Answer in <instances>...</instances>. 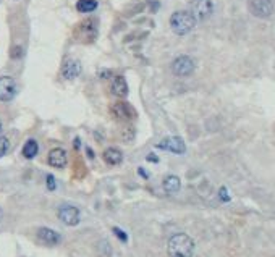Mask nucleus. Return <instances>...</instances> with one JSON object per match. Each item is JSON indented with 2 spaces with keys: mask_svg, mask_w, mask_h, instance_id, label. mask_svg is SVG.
Listing matches in <instances>:
<instances>
[{
  "mask_svg": "<svg viewBox=\"0 0 275 257\" xmlns=\"http://www.w3.org/2000/svg\"><path fill=\"white\" fill-rule=\"evenodd\" d=\"M167 253L170 257H193L194 241L186 233H176L169 239Z\"/></svg>",
  "mask_w": 275,
  "mask_h": 257,
  "instance_id": "obj_1",
  "label": "nucleus"
},
{
  "mask_svg": "<svg viewBox=\"0 0 275 257\" xmlns=\"http://www.w3.org/2000/svg\"><path fill=\"white\" fill-rule=\"evenodd\" d=\"M196 20L193 15L190 13V10H180V12H175L172 17H170V28L175 34L178 36H185L191 33L196 26Z\"/></svg>",
  "mask_w": 275,
  "mask_h": 257,
  "instance_id": "obj_2",
  "label": "nucleus"
},
{
  "mask_svg": "<svg viewBox=\"0 0 275 257\" xmlns=\"http://www.w3.org/2000/svg\"><path fill=\"white\" fill-rule=\"evenodd\" d=\"M214 12V3L212 0H191L190 13L193 15L196 21H206Z\"/></svg>",
  "mask_w": 275,
  "mask_h": 257,
  "instance_id": "obj_3",
  "label": "nucleus"
},
{
  "mask_svg": "<svg viewBox=\"0 0 275 257\" xmlns=\"http://www.w3.org/2000/svg\"><path fill=\"white\" fill-rule=\"evenodd\" d=\"M172 73L175 76H180V78H185V76H190L193 75V71L196 68L194 65V60L188 57V55H180V57H176L172 61Z\"/></svg>",
  "mask_w": 275,
  "mask_h": 257,
  "instance_id": "obj_4",
  "label": "nucleus"
},
{
  "mask_svg": "<svg viewBox=\"0 0 275 257\" xmlns=\"http://www.w3.org/2000/svg\"><path fill=\"white\" fill-rule=\"evenodd\" d=\"M250 12L257 18H269L274 13V0H250Z\"/></svg>",
  "mask_w": 275,
  "mask_h": 257,
  "instance_id": "obj_5",
  "label": "nucleus"
},
{
  "mask_svg": "<svg viewBox=\"0 0 275 257\" xmlns=\"http://www.w3.org/2000/svg\"><path fill=\"white\" fill-rule=\"evenodd\" d=\"M57 214H59V218L62 220V222H63L65 225H68V227H76L81 220L80 209L75 207V205H70V204L62 205Z\"/></svg>",
  "mask_w": 275,
  "mask_h": 257,
  "instance_id": "obj_6",
  "label": "nucleus"
},
{
  "mask_svg": "<svg viewBox=\"0 0 275 257\" xmlns=\"http://www.w3.org/2000/svg\"><path fill=\"white\" fill-rule=\"evenodd\" d=\"M17 81L12 76H0V102H10L17 96Z\"/></svg>",
  "mask_w": 275,
  "mask_h": 257,
  "instance_id": "obj_7",
  "label": "nucleus"
},
{
  "mask_svg": "<svg viewBox=\"0 0 275 257\" xmlns=\"http://www.w3.org/2000/svg\"><path fill=\"white\" fill-rule=\"evenodd\" d=\"M159 149H162V151H169V152H173V154H185L186 151V146H185V141L181 139L180 136H169L162 139L157 144Z\"/></svg>",
  "mask_w": 275,
  "mask_h": 257,
  "instance_id": "obj_8",
  "label": "nucleus"
},
{
  "mask_svg": "<svg viewBox=\"0 0 275 257\" xmlns=\"http://www.w3.org/2000/svg\"><path fill=\"white\" fill-rule=\"evenodd\" d=\"M110 112L112 115L118 118V120H123V121H128V120H133L134 117H136V112L129 104L127 102H117V104H113L110 107Z\"/></svg>",
  "mask_w": 275,
  "mask_h": 257,
  "instance_id": "obj_9",
  "label": "nucleus"
},
{
  "mask_svg": "<svg viewBox=\"0 0 275 257\" xmlns=\"http://www.w3.org/2000/svg\"><path fill=\"white\" fill-rule=\"evenodd\" d=\"M81 70H83V66H81L80 60L66 59L63 61V65H62V76H63L65 79L71 81V79H75L81 75Z\"/></svg>",
  "mask_w": 275,
  "mask_h": 257,
  "instance_id": "obj_10",
  "label": "nucleus"
},
{
  "mask_svg": "<svg viewBox=\"0 0 275 257\" xmlns=\"http://www.w3.org/2000/svg\"><path fill=\"white\" fill-rule=\"evenodd\" d=\"M38 239L45 246H57L62 243V235L57 233L55 230H50V228H39Z\"/></svg>",
  "mask_w": 275,
  "mask_h": 257,
  "instance_id": "obj_11",
  "label": "nucleus"
},
{
  "mask_svg": "<svg viewBox=\"0 0 275 257\" xmlns=\"http://www.w3.org/2000/svg\"><path fill=\"white\" fill-rule=\"evenodd\" d=\"M96 34H97V28L92 20L81 23L80 26H78V38H80L83 42H91V40H94Z\"/></svg>",
  "mask_w": 275,
  "mask_h": 257,
  "instance_id": "obj_12",
  "label": "nucleus"
},
{
  "mask_svg": "<svg viewBox=\"0 0 275 257\" xmlns=\"http://www.w3.org/2000/svg\"><path fill=\"white\" fill-rule=\"evenodd\" d=\"M47 162H49V165L54 168H63L66 165V162H68V156H66V152L63 149L55 147L49 152Z\"/></svg>",
  "mask_w": 275,
  "mask_h": 257,
  "instance_id": "obj_13",
  "label": "nucleus"
},
{
  "mask_svg": "<svg viewBox=\"0 0 275 257\" xmlns=\"http://www.w3.org/2000/svg\"><path fill=\"white\" fill-rule=\"evenodd\" d=\"M110 91L113 96L117 97H127L128 96V84L123 76H115V78L112 79V84H110Z\"/></svg>",
  "mask_w": 275,
  "mask_h": 257,
  "instance_id": "obj_14",
  "label": "nucleus"
},
{
  "mask_svg": "<svg viewBox=\"0 0 275 257\" xmlns=\"http://www.w3.org/2000/svg\"><path fill=\"white\" fill-rule=\"evenodd\" d=\"M104 160L112 167L120 165V163L123 162V154H122L120 149L108 147V149H106V152H104Z\"/></svg>",
  "mask_w": 275,
  "mask_h": 257,
  "instance_id": "obj_15",
  "label": "nucleus"
},
{
  "mask_svg": "<svg viewBox=\"0 0 275 257\" xmlns=\"http://www.w3.org/2000/svg\"><path fill=\"white\" fill-rule=\"evenodd\" d=\"M162 188H164V191L167 193V194H175V193H178L180 188H181L180 178L175 177V175H169V177L164 178Z\"/></svg>",
  "mask_w": 275,
  "mask_h": 257,
  "instance_id": "obj_16",
  "label": "nucleus"
},
{
  "mask_svg": "<svg viewBox=\"0 0 275 257\" xmlns=\"http://www.w3.org/2000/svg\"><path fill=\"white\" fill-rule=\"evenodd\" d=\"M38 152H39V144L36 139H28L24 142V146H23V157L24 158L31 160V158H34L38 156Z\"/></svg>",
  "mask_w": 275,
  "mask_h": 257,
  "instance_id": "obj_17",
  "label": "nucleus"
},
{
  "mask_svg": "<svg viewBox=\"0 0 275 257\" xmlns=\"http://www.w3.org/2000/svg\"><path fill=\"white\" fill-rule=\"evenodd\" d=\"M97 8L96 0H78L76 2V10L80 13H91Z\"/></svg>",
  "mask_w": 275,
  "mask_h": 257,
  "instance_id": "obj_18",
  "label": "nucleus"
},
{
  "mask_svg": "<svg viewBox=\"0 0 275 257\" xmlns=\"http://www.w3.org/2000/svg\"><path fill=\"white\" fill-rule=\"evenodd\" d=\"M96 249H97V254H99L101 257H110L112 256V246L107 239H101L99 243H97Z\"/></svg>",
  "mask_w": 275,
  "mask_h": 257,
  "instance_id": "obj_19",
  "label": "nucleus"
},
{
  "mask_svg": "<svg viewBox=\"0 0 275 257\" xmlns=\"http://www.w3.org/2000/svg\"><path fill=\"white\" fill-rule=\"evenodd\" d=\"M8 149H10V141L7 138L0 136V157H3L8 152Z\"/></svg>",
  "mask_w": 275,
  "mask_h": 257,
  "instance_id": "obj_20",
  "label": "nucleus"
},
{
  "mask_svg": "<svg viewBox=\"0 0 275 257\" xmlns=\"http://www.w3.org/2000/svg\"><path fill=\"white\" fill-rule=\"evenodd\" d=\"M113 233L117 235V238L120 239L122 243H127V241H128V235H127L123 230H120V228H113Z\"/></svg>",
  "mask_w": 275,
  "mask_h": 257,
  "instance_id": "obj_21",
  "label": "nucleus"
},
{
  "mask_svg": "<svg viewBox=\"0 0 275 257\" xmlns=\"http://www.w3.org/2000/svg\"><path fill=\"white\" fill-rule=\"evenodd\" d=\"M47 189H50V191H54V189L57 188V183H55V178L52 177V175H47Z\"/></svg>",
  "mask_w": 275,
  "mask_h": 257,
  "instance_id": "obj_22",
  "label": "nucleus"
},
{
  "mask_svg": "<svg viewBox=\"0 0 275 257\" xmlns=\"http://www.w3.org/2000/svg\"><path fill=\"white\" fill-rule=\"evenodd\" d=\"M220 199L224 200V202H228V200H230V196H228V193H227V188H220Z\"/></svg>",
  "mask_w": 275,
  "mask_h": 257,
  "instance_id": "obj_23",
  "label": "nucleus"
},
{
  "mask_svg": "<svg viewBox=\"0 0 275 257\" xmlns=\"http://www.w3.org/2000/svg\"><path fill=\"white\" fill-rule=\"evenodd\" d=\"M148 162H155V163H157L159 158H157V156H155V154H149V156H148Z\"/></svg>",
  "mask_w": 275,
  "mask_h": 257,
  "instance_id": "obj_24",
  "label": "nucleus"
},
{
  "mask_svg": "<svg viewBox=\"0 0 275 257\" xmlns=\"http://www.w3.org/2000/svg\"><path fill=\"white\" fill-rule=\"evenodd\" d=\"M20 54H21V49H20V47H15V50L12 52V57L17 59V57H20Z\"/></svg>",
  "mask_w": 275,
  "mask_h": 257,
  "instance_id": "obj_25",
  "label": "nucleus"
},
{
  "mask_svg": "<svg viewBox=\"0 0 275 257\" xmlns=\"http://www.w3.org/2000/svg\"><path fill=\"white\" fill-rule=\"evenodd\" d=\"M99 76L101 78H108V76H110V71H101Z\"/></svg>",
  "mask_w": 275,
  "mask_h": 257,
  "instance_id": "obj_26",
  "label": "nucleus"
},
{
  "mask_svg": "<svg viewBox=\"0 0 275 257\" xmlns=\"http://www.w3.org/2000/svg\"><path fill=\"white\" fill-rule=\"evenodd\" d=\"M80 142H81L80 138H76V139L73 141V147H75V149H80Z\"/></svg>",
  "mask_w": 275,
  "mask_h": 257,
  "instance_id": "obj_27",
  "label": "nucleus"
},
{
  "mask_svg": "<svg viewBox=\"0 0 275 257\" xmlns=\"http://www.w3.org/2000/svg\"><path fill=\"white\" fill-rule=\"evenodd\" d=\"M138 172H139V175H143V177H144V178H148V173H146V172H144V170H143V168H139V170H138Z\"/></svg>",
  "mask_w": 275,
  "mask_h": 257,
  "instance_id": "obj_28",
  "label": "nucleus"
},
{
  "mask_svg": "<svg viewBox=\"0 0 275 257\" xmlns=\"http://www.w3.org/2000/svg\"><path fill=\"white\" fill-rule=\"evenodd\" d=\"M87 156H89L91 158H92V157H94V152H92V151H91V149H89V147H87Z\"/></svg>",
  "mask_w": 275,
  "mask_h": 257,
  "instance_id": "obj_29",
  "label": "nucleus"
},
{
  "mask_svg": "<svg viewBox=\"0 0 275 257\" xmlns=\"http://www.w3.org/2000/svg\"><path fill=\"white\" fill-rule=\"evenodd\" d=\"M2 131H3V125H2V121H0V136H2Z\"/></svg>",
  "mask_w": 275,
  "mask_h": 257,
  "instance_id": "obj_30",
  "label": "nucleus"
},
{
  "mask_svg": "<svg viewBox=\"0 0 275 257\" xmlns=\"http://www.w3.org/2000/svg\"><path fill=\"white\" fill-rule=\"evenodd\" d=\"M2 215H3V214H2V209H0V220H2Z\"/></svg>",
  "mask_w": 275,
  "mask_h": 257,
  "instance_id": "obj_31",
  "label": "nucleus"
}]
</instances>
